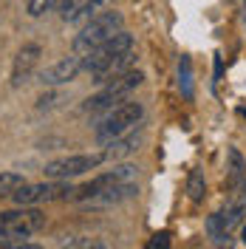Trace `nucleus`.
<instances>
[{"label": "nucleus", "mask_w": 246, "mask_h": 249, "mask_svg": "<svg viewBox=\"0 0 246 249\" xmlns=\"http://www.w3.org/2000/svg\"><path fill=\"white\" fill-rule=\"evenodd\" d=\"M122 23H124V17L119 15V12L102 9V12L96 17H91V20L79 29L77 37H74V54H79V57L91 54L96 46H102V43L110 40L116 31H122Z\"/></svg>", "instance_id": "1"}, {"label": "nucleus", "mask_w": 246, "mask_h": 249, "mask_svg": "<svg viewBox=\"0 0 246 249\" xmlns=\"http://www.w3.org/2000/svg\"><path fill=\"white\" fill-rule=\"evenodd\" d=\"M144 116V108L141 102H127L124 99L122 105H116L113 110H108L99 122L93 124V133H96V142L99 144H110L113 139L124 136L127 130H133Z\"/></svg>", "instance_id": "2"}, {"label": "nucleus", "mask_w": 246, "mask_h": 249, "mask_svg": "<svg viewBox=\"0 0 246 249\" xmlns=\"http://www.w3.org/2000/svg\"><path fill=\"white\" fill-rule=\"evenodd\" d=\"M74 196V187L68 181H57V178H48L40 184H26L12 196V201L17 207H37V204H48V201H71Z\"/></svg>", "instance_id": "3"}, {"label": "nucleus", "mask_w": 246, "mask_h": 249, "mask_svg": "<svg viewBox=\"0 0 246 249\" xmlns=\"http://www.w3.org/2000/svg\"><path fill=\"white\" fill-rule=\"evenodd\" d=\"M108 159V153H74V156H62L46 164V178H57V181H68V178H77L85 173L96 170L102 161Z\"/></svg>", "instance_id": "4"}, {"label": "nucleus", "mask_w": 246, "mask_h": 249, "mask_svg": "<svg viewBox=\"0 0 246 249\" xmlns=\"http://www.w3.org/2000/svg\"><path fill=\"white\" fill-rule=\"evenodd\" d=\"M0 227L6 230L9 241H20V238H31L46 227V215L37 207H17V210H6L0 213Z\"/></svg>", "instance_id": "5"}, {"label": "nucleus", "mask_w": 246, "mask_h": 249, "mask_svg": "<svg viewBox=\"0 0 246 249\" xmlns=\"http://www.w3.org/2000/svg\"><path fill=\"white\" fill-rule=\"evenodd\" d=\"M130 48H133V34H127V31L122 29V31H116L110 40H105L102 46H96L91 54H85V57H82V68L93 77V74H99L102 68H108L119 54L130 51Z\"/></svg>", "instance_id": "6"}, {"label": "nucleus", "mask_w": 246, "mask_h": 249, "mask_svg": "<svg viewBox=\"0 0 246 249\" xmlns=\"http://www.w3.org/2000/svg\"><path fill=\"white\" fill-rule=\"evenodd\" d=\"M136 173H139V167H133V164H122V167H116V170L102 173V176L91 178L88 184L74 187V196H71V201H85V198L96 196L99 190H105V187H110V184H124V181H133V178H136Z\"/></svg>", "instance_id": "7"}, {"label": "nucleus", "mask_w": 246, "mask_h": 249, "mask_svg": "<svg viewBox=\"0 0 246 249\" xmlns=\"http://www.w3.org/2000/svg\"><path fill=\"white\" fill-rule=\"evenodd\" d=\"M40 57H43V46L40 43H26L15 54V62H12V88H20L31 79V74L37 71L40 65Z\"/></svg>", "instance_id": "8"}, {"label": "nucleus", "mask_w": 246, "mask_h": 249, "mask_svg": "<svg viewBox=\"0 0 246 249\" xmlns=\"http://www.w3.org/2000/svg\"><path fill=\"white\" fill-rule=\"evenodd\" d=\"M79 71H85L79 54H74V57H62V60H57L54 65H48L46 71H40V85L57 88V85H65V82H74V79L79 77Z\"/></svg>", "instance_id": "9"}, {"label": "nucleus", "mask_w": 246, "mask_h": 249, "mask_svg": "<svg viewBox=\"0 0 246 249\" xmlns=\"http://www.w3.org/2000/svg\"><path fill=\"white\" fill-rule=\"evenodd\" d=\"M136 193H139V187L133 184V181H124V184L105 187V190H99L96 196H91V198H85V201H79V204L88 207V210H108V207H116V204L133 198Z\"/></svg>", "instance_id": "10"}, {"label": "nucleus", "mask_w": 246, "mask_h": 249, "mask_svg": "<svg viewBox=\"0 0 246 249\" xmlns=\"http://www.w3.org/2000/svg\"><path fill=\"white\" fill-rule=\"evenodd\" d=\"M127 96H122V93H113L108 91V88H102L99 93H93V96H88L85 102H82V113H91V116H96V113H108V110H113L116 105H122Z\"/></svg>", "instance_id": "11"}, {"label": "nucleus", "mask_w": 246, "mask_h": 249, "mask_svg": "<svg viewBox=\"0 0 246 249\" xmlns=\"http://www.w3.org/2000/svg\"><path fill=\"white\" fill-rule=\"evenodd\" d=\"M105 3H108V0H77V3L68 9V15L62 17V20H65V23H71V26H79V29H82L91 17H96L102 9H105Z\"/></svg>", "instance_id": "12"}, {"label": "nucleus", "mask_w": 246, "mask_h": 249, "mask_svg": "<svg viewBox=\"0 0 246 249\" xmlns=\"http://www.w3.org/2000/svg\"><path fill=\"white\" fill-rule=\"evenodd\" d=\"M133 65H136V51L130 48V51L119 54V57L108 65V68H102L99 74H93V82H96V85H105V82H110L113 77H119V74H124V71H130Z\"/></svg>", "instance_id": "13"}, {"label": "nucleus", "mask_w": 246, "mask_h": 249, "mask_svg": "<svg viewBox=\"0 0 246 249\" xmlns=\"http://www.w3.org/2000/svg\"><path fill=\"white\" fill-rule=\"evenodd\" d=\"M141 139H144V130H141V127H139V133L136 130H127L124 136L110 142V147L105 150V153H108V159H124V156H130L133 150H139Z\"/></svg>", "instance_id": "14"}, {"label": "nucleus", "mask_w": 246, "mask_h": 249, "mask_svg": "<svg viewBox=\"0 0 246 249\" xmlns=\"http://www.w3.org/2000/svg\"><path fill=\"white\" fill-rule=\"evenodd\" d=\"M26 184L23 173H15V170H0V198H12L20 187Z\"/></svg>", "instance_id": "15"}, {"label": "nucleus", "mask_w": 246, "mask_h": 249, "mask_svg": "<svg viewBox=\"0 0 246 249\" xmlns=\"http://www.w3.org/2000/svg\"><path fill=\"white\" fill-rule=\"evenodd\" d=\"M204 193H207V181H204V173L201 170H193L190 173V178H187V196H190V201H204Z\"/></svg>", "instance_id": "16"}, {"label": "nucleus", "mask_w": 246, "mask_h": 249, "mask_svg": "<svg viewBox=\"0 0 246 249\" xmlns=\"http://www.w3.org/2000/svg\"><path fill=\"white\" fill-rule=\"evenodd\" d=\"M207 232L212 235L215 244H224V241L229 238V230L224 227V215H221V213H215V215L207 218Z\"/></svg>", "instance_id": "17"}, {"label": "nucleus", "mask_w": 246, "mask_h": 249, "mask_svg": "<svg viewBox=\"0 0 246 249\" xmlns=\"http://www.w3.org/2000/svg\"><path fill=\"white\" fill-rule=\"evenodd\" d=\"M65 249H108L102 238H65L62 241Z\"/></svg>", "instance_id": "18"}, {"label": "nucleus", "mask_w": 246, "mask_h": 249, "mask_svg": "<svg viewBox=\"0 0 246 249\" xmlns=\"http://www.w3.org/2000/svg\"><path fill=\"white\" fill-rule=\"evenodd\" d=\"M178 85L184 96H193V68H190V57H181V65H178Z\"/></svg>", "instance_id": "19"}, {"label": "nucleus", "mask_w": 246, "mask_h": 249, "mask_svg": "<svg viewBox=\"0 0 246 249\" xmlns=\"http://www.w3.org/2000/svg\"><path fill=\"white\" fill-rule=\"evenodd\" d=\"M229 161H232V184L244 187V159H241V153L238 150H229Z\"/></svg>", "instance_id": "20"}, {"label": "nucleus", "mask_w": 246, "mask_h": 249, "mask_svg": "<svg viewBox=\"0 0 246 249\" xmlns=\"http://www.w3.org/2000/svg\"><path fill=\"white\" fill-rule=\"evenodd\" d=\"M51 6H54V0H29V6H26V9H29L31 17H43Z\"/></svg>", "instance_id": "21"}, {"label": "nucleus", "mask_w": 246, "mask_h": 249, "mask_svg": "<svg viewBox=\"0 0 246 249\" xmlns=\"http://www.w3.org/2000/svg\"><path fill=\"white\" fill-rule=\"evenodd\" d=\"M147 249H170V232H156L153 238H150V244H147Z\"/></svg>", "instance_id": "22"}, {"label": "nucleus", "mask_w": 246, "mask_h": 249, "mask_svg": "<svg viewBox=\"0 0 246 249\" xmlns=\"http://www.w3.org/2000/svg\"><path fill=\"white\" fill-rule=\"evenodd\" d=\"M0 249H46V247H40V244H31V241H3L0 244Z\"/></svg>", "instance_id": "23"}, {"label": "nucleus", "mask_w": 246, "mask_h": 249, "mask_svg": "<svg viewBox=\"0 0 246 249\" xmlns=\"http://www.w3.org/2000/svg\"><path fill=\"white\" fill-rule=\"evenodd\" d=\"M57 99H60L57 93H43V96L37 99V108H40V110H43V108H51V105H54Z\"/></svg>", "instance_id": "24"}, {"label": "nucleus", "mask_w": 246, "mask_h": 249, "mask_svg": "<svg viewBox=\"0 0 246 249\" xmlns=\"http://www.w3.org/2000/svg\"><path fill=\"white\" fill-rule=\"evenodd\" d=\"M74 3H77V0H54V6H57V12H60L62 17L68 15V9H71Z\"/></svg>", "instance_id": "25"}, {"label": "nucleus", "mask_w": 246, "mask_h": 249, "mask_svg": "<svg viewBox=\"0 0 246 249\" xmlns=\"http://www.w3.org/2000/svg\"><path fill=\"white\" fill-rule=\"evenodd\" d=\"M3 241H9V235H6V230H3V227H0V244H3Z\"/></svg>", "instance_id": "26"}, {"label": "nucleus", "mask_w": 246, "mask_h": 249, "mask_svg": "<svg viewBox=\"0 0 246 249\" xmlns=\"http://www.w3.org/2000/svg\"><path fill=\"white\" fill-rule=\"evenodd\" d=\"M241 238H244V244H246V227H244V230H241Z\"/></svg>", "instance_id": "27"}, {"label": "nucleus", "mask_w": 246, "mask_h": 249, "mask_svg": "<svg viewBox=\"0 0 246 249\" xmlns=\"http://www.w3.org/2000/svg\"><path fill=\"white\" fill-rule=\"evenodd\" d=\"M244 3H246V0H244Z\"/></svg>", "instance_id": "28"}]
</instances>
